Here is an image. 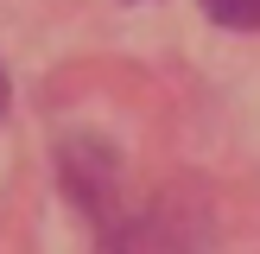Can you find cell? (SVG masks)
Listing matches in <instances>:
<instances>
[{
    "label": "cell",
    "instance_id": "obj_2",
    "mask_svg": "<svg viewBox=\"0 0 260 254\" xmlns=\"http://www.w3.org/2000/svg\"><path fill=\"white\" fill-rule=\"evenodd\" d=\"M197 7L229 32H260V0H197Z\"/></svg>",
    "mask_w": 260,
    "mask_h": 254
},
{
    "label": "cell",
    "instance_id": "obj_1",
    "mask_svg": "<svg viewBox=\"0 0 260 254\" xmlns=\"http://www.w3.org/2000/svg\"><path fill=\"white\" fill-rule=\"evenodd\" d=\"M197 248V229L178 203H152L146 216H127V223H102V254H190Z\"/></svg>",
    "mask_w": 260,
    "mask_h": 254
},
{
    "label": "cell",
    "instance_id": "obj_3",
    "mask_svg": "<svg viewBox=\"0 0 260 254\" xmlns=\"http://www.w3.org/2000/svg\"><path fill=\"white\" fill-rule=\"evenodd\" d=\"M0 108H7V70H0Z\"/></svg>",
    "mask_w": 260,
    "mask_h": 254
}]
</instances>
